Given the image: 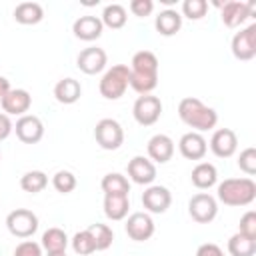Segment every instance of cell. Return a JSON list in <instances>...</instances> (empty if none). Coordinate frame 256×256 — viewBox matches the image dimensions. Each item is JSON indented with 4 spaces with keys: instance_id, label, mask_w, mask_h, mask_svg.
Segmentation results:
<instances>
[{
    "instance_id": "obj_14",
    "label": "cell",
    "mask_w": 256,
    "mask_h": 256,
    "mask_svg": "<svg viewBox=\"0 0 256 256\" xmlns=\"http://www.w3.org/2000/svg\"><path fill=\"white\" fill-rule=\"evenodd\" d=\"M14 132L18 136L20 142L24 144H38L44 136V124L38 116L34 114H24L16 120L14 124Z\"/></svg>"
},
{
    "instance_id": "obj_15",
    "label": "cell",
    "mask_w": 256,
    "mask_h": 256,
    "mask_svg": "<svg viewBox=\"0 0 256 256\" xmlns=\"http://www.w3.org/2000/svg\"><path fill=\"white\" fill-rule=\"evenodd\" d=\"M210 150L218 158H230L238 150V136L232 128H218L210 138Z\"/></svg>"
},
{
    "instance_id": "obj_41",
    "label": "cell",
    "mask_w": 256,
    "mask_h": 256,
    "mask_svg": "<svg viewBox=\"0 0 256 256\" xmlns=\"http://www.w3.org/2000/svg\"><path fill=\"white\" fill-rule=\"evenodd\" d=\"M10 90H12V88H10V80L4 78V76H0V98H4Z\"/></svg>"
},
{
    "instance_id": "obj_13",
    "label": "cell",
    "mask_w": 256,
    "mask_h": 256,
    "mask_svg": "<svg viewBox=\"0 0 256 256\" xmlns=\"http://www.w3.org/2000/svg\"><path fill=\"white\" fill-rule=\"evenodd\" d=\"M172 204V194L166 186L160 184H150L142 192V206L150 214H164Z\"/></svg>"
},
{
    "instance_id": "obj_29",
    "label": "cell",
    "mask_w": 256,
    "mask_h": 256,
    "mask_svg": "<svg viewBox=\"0 0 256 256\" xmlns=\"http://www.w3.org/2000/svg\"><path fill=\"white\" fill-rule=\"evenodd\" d=\"M228 254L230 256H254L256 254V240L236 232L228 240Z\"/></svg>"
},
{
    "instance_id": "obj_5",
    "label": "cell",
    "mask_w": 256,
    "mask_h": 256,
    "mask_svg": "<svg viewBox=\"0 0 256 256\" xmlns=\"http://www.w3.org/2000/svg\"><path fill=\"white\" fill-rule=\"evenodd\" d=\"M94 138H96V144L102 150H118L124 144V130H122L118 120L102 118V120L96 122Z\"/></svg>"
},
{
    "instance_id": "obj_20",
    "label": "cell",
    "mask_w": 256,
    "mask_h": 256,
    "mask_svg": "<svg viewBox=\"0 0 256 256\" xmlns=\"http://www.w3.org/2000/svg\"><path fill=\"white\" fill-rule=\"evenodd\" d=\"M102 30H104V24L100 20V16H80L74 20L72 24V32L78 40H84V42H92V40H98L102 36Z\"/></svg>"
},
{
    "instance_id": "obj_43",
    "label": "cell",
    "mask_w": 256,
    "mask_h": 256,
    "mask_svg": "<svg viewBox=\"0 0 256 256\" xmlns=\"http://www.w3.org/2000/svg\"><path fill=\"white\" fill-rule=\"evenodd\" d=\"M0 160H2V154H0Z\"/></svg>"
},
{
    "instance_id": "obj_4",
    "label": "cell",
    "mask_w": 256,
    "mask_h": 256,
    "mask_svg": "<svg viewBox=\"0 0 256 256\" xmlns=\"http://www.w3.org/2000/svg\"><path fill=\"white\" fill-rule=\"evenodd\" d=\"M130 86V68L126 64H114L112 68H108L98 84L100 96L106 100H118L124 96V92Z\"/></svg>"
},
{
    "instance_id": "obj_25",
    "label": "cell",
    "mask_w": 256,
    "mask_h": 256,
    "mask_svg": "<svg viewBox=\"0 0 256 256\" xmlns=\"http://www.w3.org/2000/svg\"><path fill=\"white\" fill-rule=\"evenodd\" d=\"M42 18H44V8L38 2H20L14 8V20L18 24L32 26V24L42 22Z\"/></svg>"
},
{
    "instance_id": "obj_27",
    "label": "cell",
    "mask_w": 256,
    "mask_h": 256,
    "mask_svg": "<svg viewBox=\"0 0 256 256\" xmlns=\"http://www.w3.org/2000/svg\"><path fill=\"white\" fill-rule=\"evenodd\" d=\"M100 188L104 194H130V182L120 172H108L104 174Z\"/></svg>"
},
{
    "instance_id": "obj_40",
    "label": "cell",
    "mask_w": 256,
    "mask_h": 256,
    "mask_svg": "<svg viewBox=\"0 0 256 256\" xmlns=\"http://www.w3.org/2000/svg\"><path fill=\"white\" fill-rule=\"evenodd\" d=\"M12 130H14V124H12L10 116L0 112V140H6L12 134Z\"/></svg>"
},
{
    "instance_id": "obj_2",
    "label": "cell",
    "mask_w": 256,
    "mask_h": 256,
    "mask_svg": "<svg viewBox=\"0 0 256 256\" xmlns=\"http://www.w3.org/2000/svg\"><path fill=\"white\" fill-rule=\"evenodd\" d=\"M178 116L194 132H206V130H212L218 124V112L214 108L206 106L202 100H198L194 96H186V98L180 100Z\"/></svg>"
},
{
    "instance_id": "obj_11",
    "label": "cell",
    "mask_w": 256,
    "mask_h": 256,
    "mask_svg": "<svg viewBox=\"0 0 256 256\" xmlns=\"http://www.w3.org/2000/svg\"><path fill=\"white\" fill-rule=\"evenodd\" d=\"M124 230L126 234L134 240V242H146L154 236V220L148 212H134L128 216L126 224H124Z\"/></svg>"
},
{
    "instance_id": "obj_34",
    "label": "cell",
    "mask_w": 256,
    "mask_h": 256,
    "mask_svg": "<svg viewBox=\"0 0 256 256\" xmlns=\"http://www.w3.org/2000/svg\"><path fill=\"white\" fill-rule=\"evenodd\" d=\"M208 12V2L206 0H184L182 2V14L190 20H200Z\"/></svg>"
},
{
    "instance_id": "obj_10",
    "label": "cell",
    "mask_w": 256,
    "mask_h": 256,
    "mask_svg": "<svg viewBox=\"0 0 256 256\" xmlns=\"http://www.w3.org/2000/svg\"><path fill=\"white\" fill-rule=\"evenodd\" d=\"M216 6L220 8V18H222L224 26H228V28H238L254 12V4L252 2H242V0H228L224 4L216 2Z\"/></svg>"
},
{
    "instance_id": "obj_31",
    "label": "cell",
    "mask_w": 256,
    "mask_h": 256,
    "mask_svg": "<svg viewBox=\"0 0 256 256\" xmlns=\"http://www.w3.org/2000/svg\"><path fill=\"white\" fill-rule=\"evenodd\" d=\"M88 232H90V234H92V238H94L96 250H106V248H110V246H112L114 232H112V228H110L108 224H100V222L90 224V226H88Z\"/></svg>"
},
{
    "instance_id": "obj_38",
    "label": "cell",
    "mask_w": 256,
    "mask_h": 256,
    "mask_svg": "<svg viewBox=\"0 0 256 256\" xmlns=\"http://www.w3.org/2000/svg\"><path fill=\"white\" fill-rule=\"evenodd\" d=\"M154 10V2L152 0H132L130 2V12L138 18H144V16H150Z\"/></svg>"
},
{
    "instance_id": "obj_18",
    "label": "cell",
    "mask_w": 256,
    "mask_h": 256,
    "mask_svg": "<svg viewBox=\"0 0 256 256\" xmlns=\"http://www.w3.org/2000/svg\"><path fill=\"white\" fill-rule=\"evenodd\" d=\"M128 176L134 184L150 186L156 180V164L146 156H134L128 162Z\"/></svg>"
},
{
    "instance_id": "obj_28",
    "label": "cell",
    "mask_w": 256,
    "mask_h": 256,
    "mask_svg": "<svg viewBox=\"0 0 256 256\" xmlns=\"http://www.w3.org/2000/svg\"><path fill=\"white\" fill-rule=\"evenodd\" d=\"M100 20L104 26H108L112 30H120L126 24L128 14H126V8L122 4H108V6H104Z\"/></svg>"
},
{
    "instance_id": "obj_6",
    "label": "cell",
    "mask_w": 256,
    "mask_h": 256,
    "mask_svg": "<svg viewBox=\"0 0 256 256\" xmlns=\"http://www.w3.org/2000/svg\"><path fill=\"white\" fill-rule=\"evenodd\" d=\"M188 214L198 224H210L218 216V200L208 192H198L188 200Z\"/></svg>"
},
{
    "instance_id": "obj_30",
    "label": "cell",
    "mask_w": 256,
    "mask_h": 256,
    "mask_svg": "<svg viewBox=\"0 0 256 256\" xmlns=\"http://www.w3.org/2000/svg\"><path fill=\"white\" fill-rule=\"evenodd\" d=\"M46 186H48V176L42 170H30V172L22 174V178H20V188L30 194H38Z\"/></svg>"
},
{
    "instance_id": "obj_32",
    "label": "cell",
    "mask_w": 256,
    "mask_h": 256,
    "mask_svg": "<svg viewBox=\"0 0 256 256\" xmlns=\"http://www.w3.org/2000/svg\"><path fill=\"white\" fill-rule=\"evenodd\" d=\"M70 244H72V250H74L76 254H80V256H90V254L96 252V244H94V238H92V234L88 232V228L76 232V234L72 236Z\"/></svg>"
},
{
    "instance_id": "obj_17",
    "label": "cell",
    "mask_w": 256,
    "mask_h": 256,
    "mask_svg": "<svg viewBox=\"0 0 256 256\" xmlns=\"http://www.w3.org/2000/svg\"><path fill=\"white\" fill-rule=\"evenodd\" d=\"M178 150L186 160H202L208 152V142L200 132H186L178 140Z\"/></svg>"
},
{
    "instance_id": "obj_35",
    "label": "cell",
    "mask_w": 256,
    "mask_h": 256,
    "mask_svg": "<svg viewBox=\"0 0 256 256\" xmlns=\"http://www.w3.org/2000/svg\"><path fill=\"white\" fill-rule=\"evenodd\" d=\"M238 168H240L248 178L256 174V148L248 146V148H244V150L240 152V156H238Z\"/></svg>"
},
{
    "instance_id": "obj_23",
    "label": "cell",
    "mask_w": 256,
    "mask_h": 256,
    "mask_svg": "<svg viewBox=\"0 0 256 256\" xmlns=\"http://www.w3.org/2000/svg\"><path fill=\"white\" fill-rule=\"evenodd\" d=\"M82 96V86L76 78H62L54 86V98L60 104H74Z\"/></svg>"
},
{
    "instance_id": "obj_39",
    "label": "cell",
    "mask_w": 256,
    "mask_h": 256,
    "mask_svg": "<svg viewBox=\"0 0 256 256\" xmlns=\"http://www.w3.org/2000/svg\"><path fill=\"white\" fill-rule=\"evenodd\" d=\"M196 256H224V250L218 244H214V242H206V244L198 246Z\"/></svg>"
},
{
    "instance_id": "obj_21",
    "label": "cell",
    "mask_w": 256,
    "mask_h": 256,
    "mask_svg": "<svg viewBox=\"0 0 256 256\" xmlns=\"http://www.w3.org/2000/svg\"><path fill=\"white\" fill-rule=\"evenodd\" d=\"M130 210L128 194H104V214L108 220H124Z\"/></svg>"
},
{
    "instance_id": "obj_19",
    "label": "cell",
    "mask_w": 256,
    "mask_h": 256,
    "mask_svg": "<svg viewBox=\"0 0 256 256\" xmlns=\"http://www.w3.org/2000/svg\"><path fill=\"white\" fill-rule=\"evenodd\" d=\"M148 158L156 164H166L174 156V140L168 134H154L148 140Z\"/></svg>"
},
{
    "instance_id": "obj_16",
    "label": "cell",
    "mask_w": 256,
    "mask_h": 256,
    "mask_svg": "<svg viewBox=\"0 0 256 256\" xmlns=\"http://www.w3.org/2000/svg\"><path fill=\"white\" fill-rule=\"evenodd\" d=\"M2 110L8 116H24L32 106V96L24 88H12L4 98H0Z\"/></svg>"
},
{
    "instance_id": "obj_12",
    "label": "cell",
    "mask_w": 256,
    "mask_h": 256,
    "mask_svg": "<svg viewBox=\"0 0 256 256\" xmlns=\"http://www.w3.org/2000/svg\"><path fill=\"white\" fill-rule=\"evenodd\" d=\"M108 64V56L102 48L98 46H88L84 50H80V54L76 56V66L80 72L88 74V76H94V74H100Z\"/></svg>"
},
{
    "instance_id": "obj_42",
    "label": "cell",
    "mask_w": 256,
    "mask_h": 256,
    "mask_svg": "<svg viewBox=\"0 0 256 256\" xmlns=\"http://www.w3.org/2000/svg\"><path fill=\"white\" fill-rule=\"evenodd\" d=\"M48 256H66V252H56V254H48Z\"/></svg>"
},
{
    "instance_id": "obj_33",
    "label": "cell",
    "mask_w": 256,
    "mask_h": 256,
    "mask_svg": "<svg viewBox=\"0 0 256 256\" xmlns=\"http://www.w3.org/2000/svg\"><path fill=\"white\" fill-rule=\"evenodd\" d=\"M78 180L76 176L70 172V170H58L54 176H52V186L56 188V192L60 194H70L74 188H76Z\"/></svg>"
},
{
    "instance_id": "obj_22",
    "label": "cell",
    "mask_w": 256,
    "mask_h": 256,
    "mask_svg": "<svg viewBox=\"0 0 256 256\" xmlns=\"http://www.w3.org/2000/svg\"><path fill=\"white\" fill-rule=\"evenodd\" d=\"M190 180H192V184H194L198 190H208V188H212V186L218 182V170H216V166L210 164V162H198V164L192 168Z\"/></svg>"
},
{
    "instance_id": "obj_26",
    "label": "cell",
    "mask_w": 256,
    "mask_h": 256,
    "mask_svg": "<svg viewBox=\"0 0 256 256\" xmlns=\"http://www.w3.org/2000/svg\"><path fill=\"white\" fill-rule=\"evenodd\" d=\"M68 242H70V240H68L66 232H64L62 228L52 226V228H48V230L42 234L40 246H42V250H46L48 254H56V252H66Z\"/></svg>"
},
{
    "instance_id": "obj_1",
    "label": "cell",
    "mask_w": 256,
    "mask_h": 256,
    "mask_svg": "<svg viewBox=\"0 0 256 256\" xmlns=\"http://www.w3.org/2000/svg\"><path fill=\"white\" fill-rule=\"evenodd\" d=\"M158 86V58L150 50H138L130 62V88L140 96Z\"/></svg>"
},
{
    "instance_id": "obj_3",
    "label": "cell",
    "mask_w": 256,
    "mask_h": 256,
    "mask_svg": "<svg viewBox=\"0 0 256 256\" xmlns=\"http://www.w3.org/2000/svg\"><path fill=\"white\" fill-rule=\"evenodd\" d=\"M216 198L226 206H248L256 198V182L248 176L226 178L216 188Z\"/></svg>"
},
{
    "instance_id": "obj_7",
    "label": "cell",
    "mask_w": 256,
    "mask_h": 256,
    "mask_svg": "<svg viewBox=\"0 0 256 256\" xmlns=\"http://www.w3.org/2000/svg\"><path fill=\"white\" fill-rule=\"evenodd\" d=\"M6 228L16 238H30L38 230V216L28 208H16L6 216Z\"/></svg>"
},
{
    "instance_id": "obj_9",
    "label": "cell",
    "mask_w": 256,
    "mask_h": 256,
    "mask_svg": "<svg viewBox=\"0 0 256 256\" xmlns=\"http://www.w3.org/2000/svg\"><path fill=\"white\" fill-rule=\"evenodd\" d=\"M232 54L236 60L248 62L256 56V24H248L246 28H240L232 36Z\"/></svg>"
},
{
    "instance_id": "obj_24",
    "label": "cell",
    "mask_w": 256,
    "mask_h": 256,
    "mask_svg": "<svg viewBox=\"0 0 256 256\" xmlns=\"http://www.w3.org/2000/svg\"><path fill=\"white\" fill-rule=\"evenodd\" d=\"M154 26H156V32L160 36H174L180 28H182V16L178 10H172V8H166L162 10L156 20H154Z\"/></svg>"
},
{
    "instance_id": "obj_8",
    "label": "cell",
    "mask_w": 256,
    "mask_h": 256,
    "mask_svg": "<svg viewBox=\"0 0 256 256\" xmlns=\"http://www.w3.org/2000/svg\"><path fill=\"white\" fill-rule=\"evenodd\" d=\"M132 116L140 126H152L162 116V100L154 94L138 96L132 106Z\"/></svg>"
},
{
    "instance_id": "obj_36",
    "label": "cell",
    "mask_w": 256,
    "mask_h": 256,
    "mask_svg": "<svg viewBox=\"0 0 256 256\" xmlns=\"http://www.w3.org/2000/svg\"><path fill=\"white\" fill-rule=\"evenodd\" d=\"M238 232L256 240V212L254 210H248L242 218H240V226H238Z\"/></svg>"
},
{
    "instance_id": "obj_37",
    "label": "cell",
    "mask_w": 256,
    "mask_h": 256,
    "mask_svg": "<svg viewBox=\"0 0 256 256\" xmlns=\"http://www.w3.org/2000/svg\"><path fill=\"white\" fill-rule=\"evenodd\" d=\"M14 256H42V246L34 240H22L14 248Z\"/></svg>"
}]
</instances>
